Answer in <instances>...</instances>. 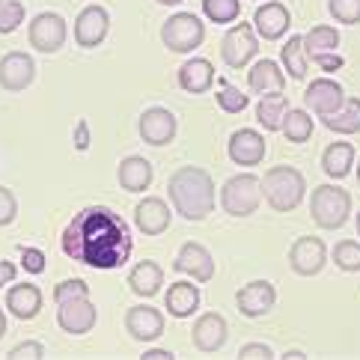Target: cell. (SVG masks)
Instances as JSON below:
<instances>
[{"label": "cell", "instance_id": "c3c4849f", "mask_svg": "<svg viewBox=\"0 0 360 360\" xmlns=\"http://www.w3.org/2000/svg\"><path fill=\"white\" fill-rule=\"evenodd\" d=\"M283 357H286V360H304V352H286V354H283Z\"/></svg>", "mask_w": 360, "mask_h": 360}, {"label": "cell", "instance_id": "30bf717a", "mask_svg": "<svg viewBox=\"0 0 360 360\" xmlns=\"http://www.w3.org/2000/svg\"><path fill=\"white\" fill-rule=\"evenodd\" d=\"M36 78V63L24 51H9L6 57H0V86L9 93H21L27 89Z\"/></svg>", "mask_w": 360, "mask_h": 360}, {"label": "cell", "instance_id": "2e32d148", "mask_svg": "<svg viewBox=\"0 0 360 360\" xmlns=\"http://www.w3.org/2000/svg\"><path fill=\"white\" fill-rule=\"evenodd\" d=\"M173 268H176L179 274H188V277H194L200 283H209L214 277V259H212V253L205 250L202 244H197V241L182 244V250H179Z\"/></svg>", "mask_w": 360, "mask_h": 360}, {"label": "cell", "instance_id": "cb8c5ba5", "mask_svg": "<svg viewBox=\"0 0 360 360\" xmlns=\"http://www.w3.org/2000/svg\"><path fill=\"white\" fill-rule=\"evenodd\" d=\"M248 86L253 93H283L286 86V75L280 72V66L274 60H259L253 63V69L248 72Z\"/></svg>", "mask_w": 360, "mask_h": 360}, {"label": "cell", "instance_id": "ee69618b", "mask_svg": "<svg viewBox=\"0 0 360 360\" xmlns=\"http://www.w3.org/2000/svg\"><path fill=\"white\" fill-rule=\"evenodd\" d=\"M313 60H316L325 72H337V69H342V66H345L342 57H340V54H333V51H330V54H319V57H313Z\"/></svg>", "mask_w": 360, "mask_h": 360}, {"label": "cell", "instance_id": "7402d4cb", "mask_svg": "<svg viewBox=\"0 0 360 360\" xmlns=\"http://www.w3.org/2000/svg\"><path fill=\"white\" fill-rule=\"evenodd\" d=\"M6 307H9V313L21 319V321H27L33 319L36 313L42 310V292L33 286V283H15V286L9 289L6 295Z\"/></svg>", "mask_w": 360, "mask_h": 360}, {"label": "cell", "instance_id": "ffe728a7", "mask_svg": "<svg viewBox=\"0 0 360 360\" xmlns=\"http://www.w3.org/2000/svg\"><path fill=\"white\" fill-rule=\"evenodd\" d=\"M191 337H194V345L200 352H205V354L217 352L226 342V321H224V316H217V313L200 316L194 330H191Z\"/></svg>", "mask_w": 360, "mask_h": 360}, {"label": "cell", "instance_id": "e575fe53", "mask_svg": "<svg viewBox=\"0 0 360 360\" xmlns=\"http://www.w3.org/2000/svg\"><path fill=\"white\" fill-rule=\"evenodd\" d=\"M333 262L342 271H360V244L357 241H340L333 248Z\"/></svg>", "mask_w": 360, "mask_h": 360}, {"label": "cell", "instance_id": "5bb4252c", "mask_svg": "<svg viewBox=\"0 0 360 360\" xmlns=\"http://www.w3.org/2000/svg\"><path fill=\"white\" fill-rule=\"evenodd\" d=\"M304 101L313 113H319V117L325 120V117H333V113L345 105V93H342V86L337 81L319 78V81H313L310 86H307Z\"/></svg>", "mask_w": 360, "mask_h": 360}, {"label": "cell", "instance_id": "7dc6e473", "mask_svg": "<svg viewBox=\"0 0 360 360\" xmlns=\"http://www.w3.org/2000/svg\"><path fill=\"white\" fill-rule=\"evenodd\" d=\"M143 360H173V352H167V349H149V352H143Z\"/></svg>", "mask_w": 360, "mask_h": 360}, {"label": "cell", "instance_id": "484cf974", "mask_svg": "<svg viewBox=\"0 0 360 360\" xmlns=\"http://www.w3.org/2000/svg\"><path fill=\"white\" fill-rule=\"evenodd\" d=\"M161 283H164V271H161V265L152 262V259L137 262L134 271L128 274V286H131V292H137L140 298H152V295H158Z\"/></svg>", "mask_w": 360, "mask_h": 360}, {"label": "cell", "instance_id": "4fadbf2b", "mask_svg": "<svg viewBox=\"0 0 360 360\" xmlns=\"http://www.w3.org/2000/svg\"><path fill=\"white\" fill-rule=\"evenodd\" d=\"M137 128L149 146H167L176 137V117L167 108H149L140 113Z\"/></svg>", "mask_w": 360, "mask_h": 360}, {"label": "cell", "instance_id": "8fae6325", "mask_svg": "<svg viewBox=\"0 0 360 360\" xmlns=\"http://www.w3.org/2000/svg\"><path fill=\"white\" fill-rule=\"evenodd\" d=\"M236 304H238V310H241L244 316H250V319H259V316H265V313H271V307L277 304V289H274V283H268V280H253V283H248V286L238 289Z\"/></svg>", "mask_w": 360, "mask_h": 360}, {"label": "cell", "instance_id": "7bdbcfd3", "mask_svg": "<svg viewBox=\"0 0 360 360\" xmlns=\"http://www.w3.org/2000/svg\"><path fill=\"white\" fill-rule=\"evenodd\" d=\"M274 360V352L268 349V345H259V342H250V345H244V349L238 352V360Z\"/></svg>", "mask_w": 360, "mask_h": 360}, {"label": "cell", "instance_id": "8992f818", "mask_svg": "<svg viewBox=\"0 0 360 360\" xmlns=\"http://www.w3.org/2000/svg\"><path fill=\"white\" fill-rule=\"evenodd\" d=\"M202 39H205V27L191 12H176L161 27V42L167 45V51H176V54H188V51L200 48Z\"/></svg>", "mask_w": 360, "mask_h": 360}, {"label": "cell", "instance_id": "7c38bea8", "mask_svg": "<svg viewBox=\"0 0 360 360\" xmlns=\"http://www.w3.org/2000/svg\"><path fill=\"white\" fill-rule=\"evenodd\" d=\"M57 321L60 328L72 333V337H81V333H89L96 325V307L89 298H72L57 304Z\"/></svg>", "mask_w": 360, "mask_h": 360}, {"label": "cell", "instance_id": "83f0119b", "mask_svg": "<svg viewBox=\"0 0 360 360\" xmlns=\"http://www.w3.org/2000/svg\"><path fill=\"white\" fill-rule=\"evenodd\" d=\"M354 164V146L345 143V140H337V143H330L325 149V155H321V170H325L330 179H345Z\"/></svg>", "mask_w": 360, "mask_h": 360}, {"label": "cell", "instance_id": "4316f807", "mask_svg": "<svg viewBox=\"0 0 360 360\" xmlns=\"http://www.w3.org/2000/svg\"><path fill=\"white\" fill-rule=\"evenodd\" d=\"M212 81H214V66L202 57L188 60L185 66L179 69V84H182V89H188V93H205V89L212 86Z\"/></svg>", "mask_w": 360, "mask_h": 360}, {"label": "cell", "instance_id": "6da1fadb", "mask_svg": "<svg viewBox=\"0 0 360 360\" xmlns=\"http://www.w3.org/2000/svg\"><path fill=\"white\" fill-rule=\"evenodd\" d=\"M60 248L69 259L108 271V268H122L131 256L134 236L125 217L117 212L105 209V205H89L78 212L63 229Z\"/></svg>", "mask_w": 360, "mask_h": 360}, {"label": "cell", "instance_id": "3957f363", "mask_svg": "<svg viewBox=\"0 0 360 360\" xmlns=\"http://www.w3.org/2000/svg\"><path fill=\"white\" fill-rule=\"evenodd\" d=\"M259 188L274 212H292L301 205L307 182H304L301 170H295L289 164H280V167H271V170L259 179Z\"/></svg>", "mask_w": 360, "mask_h": 360}, {"label": "cell", "instance_id": "277c9868", "mask_svg": "<svg viewBox=\"0 0 360 360\" xmlns=\"http://www.w3.org/2000/svg\"><path fill=\"white\" fill-rule=\"evenodd\" d=\"M310 212L321 229H340L349 221V212H352L349 191H342L340 185H319L310 197Z\"/></svg>", "mask_w": 360, "mask_h": 360}, {"label": "cell", "instance_id": "74e56055", "mask_svg": "<svg viewBox=\"0 0 360 360\" xmlns=\"http://www.w3.org/2000/svg\"><path fill=\"white\" fill-rule=\"evenodd\" d=\"M217 105H221L226 113H241L244 108H248V96H244L241 89L224 84V89L217 93Z\"/></svg>", "mask_w": 360, "mask_h": 360}, {"label": "cell", "instance_id": "e0dca14e", "mask_svg": "<svg viewBox=\"0 0 360 360\" xmlns=\"http://www.w3.org/2000/svg\"><path fill=\"white\" fill-rule=\"evenodd\" d=\"M229 158H233L238 167H256L265 158V140L259 131L253 128H238V131L229 137Z\"/></svg>", "mask_w": 360, "mask_h": 360}, {"label": "cell", "instance_id": "f5cc1de1", "mask_svg": "<svg viewBox=\"0 0 360 360\" xmlns=\"http://www.w3.org/2000/svg\"><path fill=\"white\" fill-rule=\"evenodd\" d=\"M357 233H360V214H357Z\"/></svg>", "mask_w": 360, "mask_h": 360}, {"label": "cell", "instance_id": "836d02e7", "mask_svg": "<svg viewBox=\"0 0 360 360\" xmlns=\"http://www.w3.org/2000/svg\"><path fill=\"white\" fill-rule=\"evenodd\" d=\"M202 12H205V18L214 24H229L238 18L241 4L238 0H202Z\"/></svg>", "mask_w": 360, "mask_h": 360}, {"label": "cell", "instance_id": "f35d334b", "mask_svg": "<svg viewBox=\"0 0 360 360\" xmlns=\"http://www.w3.org/2000/svg\"><path fill=\"white\" fill-rule=\"evenodd\" d=\"M72 298H89V286L84 280H63V283H57L54 301L63 304V301H72Z\"/></svg>", "mask_w": 360, "mask_h": 360}, {"label": "cell", "instance_id": "bcb514c9", "mask_svg": "<svg viewBox=\"0 0 360 360\" xmlns=\"http://www.w3.org/2000/svg\"><path fill=\"white\" fill-rule=\"evenodd\" d=\"M9 280H15V265L6 262V259H0V286H6Z\"/></svg>", "mask_w": 360, "mask_h": 360}, {"label": "cell", "instance_id": "5b68a950", "mask_svg": "<svg viewBox=\"0 0 360 360\" xmlns=\"http://www.w3.org/2000/svg\"><path fill=\"white\" fill-rule=\"evenodd\" d=\"M259 200H262V188H259V179L250 176V173H238L233 179H226V185L221 191V202H224V212L233 214V217H248L259 209Z\"/></svg>", "mask_w": 360, "mask_h": 360}, {"label": "cell", "instance_id": "7a4b0ae2", "mask_svg": "<svg viewBox=\"0 0 360 360\" xmlns=\"http://www.w3.org/2000/svg\"><path fill=\"white\" fill-rule=\"evenodd\" d=\"M173 209L185 221H205L214 209V182L202 167H182L170 176L167 185Z\"/></svg>", "mask_w": 360, "mask_h": 360}, {"label": "cell", "instance_id": "d6986e66", "mask_svg": "<svg viewBox=\"0 0 360 360\" xmlns=\"http://www.w3.org/2000/svg\"><path fill=\"white\" fill-rule=\"evenodd\" d=\"M134 224L140 233L146 236H161L167 226H170V205L158 197H146L140 200L137 212H134Z\"/></svg>", "mask_w": 360, "mask_h": 360}, {"label": "cell", "instance_id": "f6af8a7d", "mask_svg": "<svg viewBox=\"0 0 360 360\" xmlns=\"http://www.w3.org/2000/svg\"><path fill=\"white\" fill-rule=\"evenodd\" d=\"M75 149H78V152H86L89 149V128H86L84 120L75 125Z\"/></svg>", "mask_w": 360, "mask_h": 360}, {"label": "cell", "instance_id": "8d00e7d4", "mask_svg": "<svg viewBox=\"0 0 360 360\" xmlns=\"http://www.w3.org/2000/svg\"><path fill=\"white\" fill-rule=\"evenodd\" d=\"M328 9L340 24H360V0H328Z\"/></svg>", "mask_w": 360, "mask_h": 360}, {"label": "cell", "instance_id": "ac0fdd59", "mask_svg": "<svg viewBox=\"0 0 360 360\" xmlns=\"http://www.w3.org/2000/svg\"><path fill=\"white\" fill-rule=\"evenodd\" d=\"M125 328L134 340L152 342L164 333V316L155 310V307H131L125 316Z\"/></svg>", "mask_w": 360, "mask_h": 360}, {"label": "cell", "instance_id": "d590c367", "mask_svg": "<svg viewBox=\"0 0 360 360\" xmlns=\"http://www.w3.org/2000/svg\"><path fill=\"white\" fill-rule=\"evenodd\" d=\"M24 21V4L18 0H0V33H12Z\"/></svg>", "mask_w": 360, "mask_h": 360}, {"label": "cell", "instance_id": "d4e9b609", "mask_svg": "<svg viewBox=\"0 0 360 360\" xmlns=\"http://www.w3.org/2000/svg\"><path fill=\"white\" fill-rule=\"evenodd\" d=\"M120 185L131 194H140L152 185V164L140 155H128L120 161Z\"/></svg>", "mask_w": 360, "mask_h": 360}, {"label": "cell", "instance_id": "f546056e", "mask_svg": "<svg viewBox=\"0 0 360 360\" xmlns=\"http://www.w3.org/2000/svg\"><path fill=\"white\" fill-rule=\"evenodd\" d=\"M321 122L337 134H357L360 131V98H349L333 117H325Z\"/></svg>", "mask_w": 360, "mask_h": 360}, {"label": "cell", "instance_id": "1f68e13d", "mask_svg": "<svg viewBox=\"0 0 360 360\" xmlns=\"http://www.w3.org/2000/svg\"><path fill=\"white\" fill-rule=\"evenodd\" d=\"M280 131L286 134V140H292V143H307V140L313 137V120L307 110H286V117H283V125Z\"/></svg>", "mask_w": 360, "mask_h": 360}, {"label": "cell", "instance_id": "f1b7e54d", "mask_svg": "<svg viewBox=\"0 0 360 360\" xmlns=\"http://www.w3.org/2000/svg\"><path fill=\"white\" fill-rule=\"evenodd\" d=\"M286 110H289L286 96L283 93H265L259 98V105H256V120H259V125L265 128V131H277V128L283 125Z\"/></svg>", "mask_w": 360, "mask_h": 360}, {"label": "cell", "instance_id": "ba28073f", "mask_svg": "<svg viewBox=\"0 0 360 360\" xmlns=\"http://www.w3.org/2000/svg\"><path fill=\"white\" fill-rule=\"evenodd\" d=\"M66 42V21L57 12H42L30 21V45L39 54H54Z\"/></svg>", "mask_w": 360, "mask_h": 360}, {"label": "cell", "instance_id": "9c48e42d", "mask_svg": "<svg viewBox=\"0 0 360 360\" xmlns=\"http://www.w3.org/2000/svg\"><path fill=\"white\" fill-rule=\"evenodd\" d=\"M325 259H328V250H325V241L316 238V236H304L292 244L289 250V265L295 274L301 277H313L325 268Z\"/></svg>", "mask_w": 360, "mask_h": 360}, {"label": "cell", "instance_id": "d6a6232c", "mask_svg": "<svg viewBox=\"0 0 360 360\" xmlns=\"http://www.w3.org/2000/svg\"><path fill=\"white\" fill-rule=\"evenodd\" d=\"M340 45V33L328 27V24H319L313 27L310 33L304 36V48H307V57H319V54H330V51H337Z\"/></svg>", "mask_w": 360, "mask_h": 360}, {"label": "cell", "instance_id": "44dd1931", "mask_svg": "<svg viewBox=\"0 0 360 360\" xmlns=\"http://www.w3.org/2000/svg\"><path fill=\"white\" fill-rule=\"evenodd\" d=\"M289 9L283 4H262L256 9L253 15V24H256V33L262 36V39H280L283 33L289 30Z\"/></svg>", "mask_w": 360, "mask_h": 360}, {"label": "cell", "instance_id": "ab89813d", "mask_svg": "<svg viewBox=\"0 0 360 360\" xmlns=\"http://www.w3.org/2000/svg\"><path fill=\"white\" fill-rule=\"evenodd\" d=\"M15 214H18V200L15 194H12L9 188H0V226H6L15 221Z\"/></svg>", "mask_w": 360, "mask_h": 360}, {"label": "cell", "instance_id": "681fc988", "mask_svg": "<svg viewBox=\"0 0 360 360\" xmlns=\"http://www.w3.org/2000/svg\"><path fill=\"white\" fill-rule=\"evenodd\" d=\"M4 333H6V316L0 313V337H4Z\"/></svg>", "mask_w": 360, "mask_h": 360}, {"label": "cell", "instance_id": "816d5d0a", "mask_svg": "<svg viewBox=\"0 0 360 360\" xmlns=\"http://www.w3.org/2000/svg\"><path fill=\"white\" fill-rule=\"evenodd\" d=\"M357 182H360V161H357Z\"/></svg>", "mask_w": 360, "mask_h": 360}, {"label": "cell", "instance_id": "52a82bcc", "mask_svg": "<svg viewBox=\"0 0 360 360\" xmlns=\"http://www.w3.org/2000/svg\"><path fill=\"white\" fill-rule=\"evenodd\" d=\"M256 51H259V39H256V33H253V24H248V21L236 24L221 42V57L229 69H244L253 60Z\"/></svg>", "mask_w": 360, "mask_h": 360}, {"label": "cell", "instance_id": "b9f144b4", "mask_svg": "<svg viewBox=\"0 0 360 360\" xmlns=\"http://www.w3.org/2000/svg\"><path fill=\"white\" fill-rule=\"evenodd\" d=\"M42 354H45L42 342L27 340V342H21V345H15V349L9 352V360H39Z\"/></svg>", "mask_w": 360, "mask_h": 360}, {"label": "cell", "instance_id": "4dcf8cb0", "mask_svg": "<svg viewBox=\"0 0 360 360\" xmlns=\"http://www.w3.org/2000/svg\"><path fill=\"white\" fill-rule=\"evenodd\" d=\"M283 66H286L289 78L304 81L307 78V48H304V36H292V39L283 45Z\"/></svg>", "mask_w": 360, "mask_h": 360}, {"label": "cell", "instance_id": "60d3db41", "mask_svg": "<svg viewBox=\"0 0 360 360\" xmlns=\"http://www.w3.org/2000/svg\"><path fill=\"white\" fill-rule=\"evenodd\" d=\"M21 268L30 274H42L45 271V253L39 248H24L21 250Z\"/></svg>", "mask_w": 360, "mask_h": 360}, {"label": "cell", "instance_id": "f907efd6", "mask_svg": "<svg viewBox=\"0 0 360 360\" xmlns=\"http://www.w3.org/2000/svg\"><path fill=\"white\" fill-rule=\"evenodd\" d=\"M158 4H164V6H173V4H182V0H158Z\"/></svg>", "mask_w": 360, "mask_h": 360}, {"label": "cell", "instance_id": "9a60e30c", "mask_svg": "<svg viewBox=\"0 0 360 360\" xmlns=\"http://www.w3.org/2000/svg\"><path fill=\"white\" fill-rule=\"evenodd\" d=\"M110 30V15L105 6H86L78 21H75V39L81 48H96L105 42V36Z\"/></svg>", "mask_w": 360, "mask_h": 360}, {"label": "cell", "instance_id": "603a6c76", "mask_svg": "<svg viewBox=\"0 0 360 360\" xmlns=\"http://www.w3.org/2000/svg\"><path fill=\"white\" fill-rule=\"evenodd\" d=\"M164 307H167V313L176 316V319L194 316V313H197V307H200V289L194 286V283L179 280V283H173V286L167 289Z\"/></svg>", "mask_w": 360, "mask_h": 360}]
</instances>
